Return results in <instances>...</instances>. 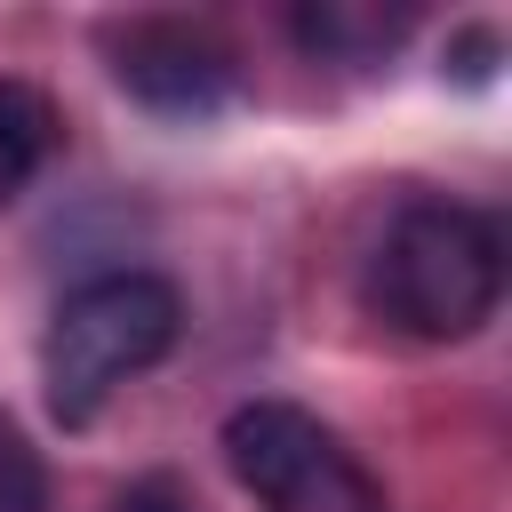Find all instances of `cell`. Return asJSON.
I'll use <instances>...</instances> for the list:
<instances>
[{
    "label": "cell",
    "mask_w": 512,
    "mask_h": 512,
    "mask_svg": "<svg viewBox=\"0 0 512 512\" xmlns=\"http://www.w3.org/2000/svg\"><path fill=\"white\" fill-rule=\"evenodd\" d=\"M408 32V8H376V0H312L296 8V40L328 64H376L392 56V40Z\"/></svg>",
    "instance_id": "obj_5"
},
{
    "label": "cell",
    "mask_w": 512,
    "mask_h": 512,
    "mask_svg": "<svg viewBox=\"0 0 512 512\" xmlns=\"http://www.w3.org/2000/svg\"><path fill=\"white\" fill-rule=\"evenodd\" d=\"M112 512H184V496H176V480L168 472H144V480H128L120 488V504Z\"/></svg>",
    "instance_id": "obj_8"
},
{
    "label": "cell",
    "mask_w": 512,
    "mask_h": 512,
    "mask_svg": "<svg viewBox=\"0 0 512 512\" xmlns=\"http://www.w3.org/2000/svg\"><path fill=\"white\" fill-rule=\"evenodd\" d=\"M48 144H56V104L32 80H0V208L40 176Z\"/></svg>",
    "instance_id": "obj_7"
},
{
    "label": "cell",
    "mask_w": 512,
    "mask_h": 512,
    "mask_svg": "<svg viewBox=\"0 0 512 512\" xmlns=\"http://www.w3.org/2000/svg\"><path fill=\"white\" fill-rule=\"evenodd\" d=\"M112 80L160 120H208L240 88L232 48L200 24H176V16H144L128 32H112Z\"/></svg>",
    "instance_id": "obj_3"
},
{
    "label": "cell",
    "mask_w": 512,
    "mask_h": 512,
    "mask_svg": "<svg viewBox=\"0 0 512 512\" xmlns=\"http://www.w3.org/2000/svg\"><path fill=\"white\" fill-rule=\"evenodd\" d=\"M320 448H336V432H328L312 408H296V400H240V408L224 416V464H232V480H240L248 496L288 488Z\"/></svg>",
    "instance_id": "obj_4"
},
{
    "label": "cell",
    "mask_w": 512,
    "mask_h": 512,
    "mask_svg": "<svg viewBox=\"0 0 512 512\" xmlns=\"http://www.w3.org/2000/svg\"><path fill=\"white\" fill-rule=\"evenodd\" d=\"M264 512H384V488L352 448H320L288 488L264 496Z\"/></svg>",
    "instance_id": "obj_6"
},
{
    "label": "cell",
    "mask_w": 512,
    "mask_h": 512,
    "mask_svg": "<svg viewBox=\"0 0 512 512\" xmlns=\"http://www.w3.org/2000/svg\"><path fill=\"white\" fill-rule=\"evenodd\" d=\"M488 56H496V32H464V40H456V64H448V72H456V80H488V72H496Z\"/></svg>",
    "instance_id": "obj_9"
},
{
    "label": "cell",
    "mask_w": 512,
    "mask_h": 512,
    "mask_svg": "<svg viewBox=\"0 0 512 512\" xmlns=\"http://www.w3.org/2000/svg\"><path fill=\"white\" fill-rule=\"evenodd\" d=\"M504 296V232L464 200H408L368 248V304L424 344L472 336Z\"/></svg>",
    "instance_id": "obj_1"
},
{
    "label": "cell",
    "mask_w": 512,
    "mask_h": 512,
    "mask_svg": "<svg viewBox=\"0 0 512 512\" xmlns=\"http://www.w3.org/2000/svg\"><path fill=\"white\" fill-rule=\"evenodd\" d=\"M176 328H184V296L160 272H104V280L72 288L48 320V344H40L56 424H88L128 376L168 360Z\"/></svg>",
    "instance_id": "obj_2"
}]
</instances>
